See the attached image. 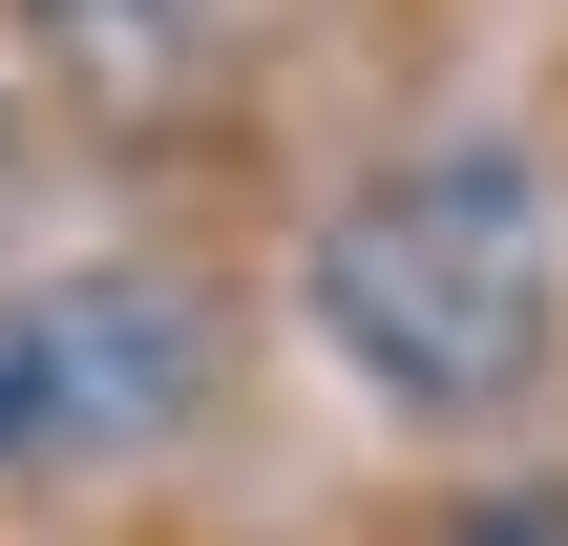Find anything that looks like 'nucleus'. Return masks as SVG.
<instances>
[{
	"label": "nucleus",
	"instance_id": "obj_2",
	"mask_svg": "<svg viewBox=\"0 0 568 546\" xmlns=\"http://www.w3.org/2000/svg\"><path fill=\"white\" fill-rule=\"evenodd\" d=\"M190 400H211V295L169 274L0 295V463H105V442H169Z\"/></svg>",
	"mask_w": 568,
	"mask_h": 546
},
{
	"label": "nucleus",
	"instance_id": "obj_1",
	"mask_svg": "<svg viewBox=\"0 0 568 546\" xmlns=\"http://www.w3.org/2000/svg\"><path fill=\"white\" fill-rule=\"evenodd\" d=\"M548 316H568V253H548L527 147H422V168H379V189L316 231V337H337L400 421L527 400V379H548Z\"/></svg>",
	"mask_w": 568,
	"mask_h": 546
},
{
	"label": "nucleus",
	"instance_id": "obj_3",
	"mask_svg": "<svg viewBox=\"0 0 568 546\" xmlns=\"http://www.w3.org/2000/svg\"><path fill=\"white\" fill-rule=\"evenodd\" d=\"M443 546H568V526H548V505H464Z\"/></svg>",
	"mask_w": 568,
	"mask_h": 546
}]
</instances>
